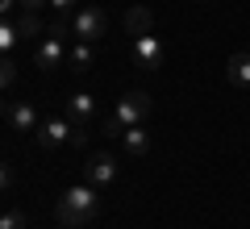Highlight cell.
I'll return each instance as SVG.
<instances>
[{
	"label": "cell",
	"instance_id": "15",
	"mask_svg": "<svg viewBox=\"0 0 250 229\" xmlns=\"http://www.w3.org/2000/svg\"><path fill=\"white\" fill-rule=\"evenodd\" d=\"M17 42H21V34L13 29V21L4 17V25H0V50H4V54H13V50H17Z\"/></svg>",
	"mask_w": 250,
	"mask_h": 229
},
{
	"label": "cell",
	"instance_id": "13",
	"mask_svg": "<svg viewBox=\"0 0 250 229\" xmlns=\"http://www.w3.org/2000/svg\"><path fill=\"white\" fill-rule=\"evenodd\" d=\"M9 21H13V29L21 34V42H25V38H34V34H42V17H38V13H29V9H17Z\"/></svg>",
	"mask_w": 250,
	"mask_h": 229
},
{
	"label": "cell",
	"instance_id": "8",
	"mask_svg": "<svg viewBox=\"0 0 250 229\" xmlns=\"http://www.w3.org/2000/svg\"><path fill=\"white\" fill-rule=\"evenodd\" d=\"M62 59H67V38L50 34V38H42V46H38V54H34V67H38V71H54Z\"/></svg>",
	"mask_w": 250,
	"mask_h": 229
},
{
	"label": "cell",
	"instance_id": "1",
	"mask_svg": "<svg viewBox=\"0 0 250 229\" xmlns=\"http://www.w3.org/2000/svg\"><path fill=\"white\" fill-rule=\"evenodd\" d=\"M100 212V196L92 184H71V187H62L59 192V204H54V217H59V225L67 229H83L92 225Z\"/></svg>",
	"mask_w": 250,
	"mask_h": 229
},
{
	"label": "cell",
	"instance_id": "9",
	"mask_svg": "<svg viewBox=\"0 0 250 229\" xmlns=\"http://www.w3.org/2000/svg\"><path fill=\"white\" fill-rule=\"evenodd\" d=\"M62 108H67V121H71V125H92V121H96V100H92L88 92H75Z\"/></svg>",
	"mask_w": 250,
	"mask_h": 229
},
{
	"label": "cell",
	"instance_id": "6",
	"mask_svg": "<svg viewBox=\"0 0 250 229\" xmlns=\"http://www.w3.org/2000/svg\"><path fill=\"white\" fill-rule=\"evenodd\" d=\"M117 179V159L108 154V150H96L88 159V167H83V184H92V187H108Z\"/></svg>",
	"mask_w": 250,
	"mask_h": 229
},
{
	"label": "cell",
	"instance_id": "12",
	"mask_svg": "<svg viewBox=\"0 0 250 229\" xmlns=\"http://www.w3.org/2000/svg\"><path fill=\"white\" fill-rule=\"evenodd\" d=\"M150 25H154V13L146 9V4H134V9H125V34L142 38V34H150Z\"/></svg>",
	"mask_w": 250,
	"mask_h": 229
},
{
	"label": "cell",
	"instance_id": "3",
	"mask_svg": "<svg viewBox=\"0 0 250 229\" xmlns=\"http://www.w3.org/2000/svg\"><path fill=\"white\" fill-rule=\"evenodd\" d=\"M150 113H154V100L146 96V92H125V96L117 100V108H113V117L125 125V129H129V125H146Z\"/></svg>",
	"mask_w": 250,
	"mask_h": 229
},
{
	"label": "cell",
	"instance_id": "14",
	"mask_svg": "<svg viewBox=\"0 0 250 229\" xmlns=\"http://www.w3.org/2000/svg\"><path fill=\"white\" fill-rule=\"evenodd\" d=\"M67 62H71V71H75V75L92 71V62H96V54H92V42H75L71 50H67Z\"/></svg>",
	"mask_w": 250,
	"mask_h": 229
},
{
	"label": "cell",
	"instance_id": "5",
	"mask_svg": "<svg viewBox=\"0 0 250 229\" xmlns=\"http://www.w3.org/2000/svg\"><path fill=\"white\" fill-rule=\"evenodd\" d=\"M4 125L13 133H38V108L29 100H4Z\"/></svg>",
	"mask_w": 250,
	"mask_h": 229
},
{
	"label": "cell",
	"instance_id": "11",
	"mask_svg": "<svg viewBox=\"0 0 250 229\" xmlns=\"http://www.w3.org/2000/svg\"><path fill=\"white\" fill-rule=\"evenodd\" d=\"M121 142H125V154H134V159H146L150 154V129L146 125H129L121 133Z\"/></svg>",
	"mask_w": 250,
	"mask_h": 229
},
{
	"label": "cell",
	"instance_id": "21",
	"mask_svg": "<svg viewBox=\"0 0 250 229\" xmlns=\"http://www.w3.org/2000/svg\"><path fill=\"white\" fill-rule=\"evenodd\" d=\"M42 4H50V0H21V9H29V13H38Z\"/></svg>",
	"mask_w": 250,
	"mask_h": 229
},
{
	"label": "cell",
	"instance_id": "18",
	"mask_svg": "<svg viewBox=\"0 0 250 229\" xmlns=\"http://www.w3.org/2000/svg\"><path fill=\"white\" fill-rule=\"evenodd\" d=\"M100 133H104V138H113V142H121V133H125V125L117 121V117H104V125H100Z\"/></svg>",
	"mask_w": 250,
	"mask_h": 229
},
{
	"label": "cell",
	"instance_id": "10",
	"mask_svg": "<svg viewBox=\"0 0 250 229\" xmlns=\"http://www.w3.org/2000/svg\"><path fill=\"white\" fill-rule=\"evenodd\" d=\"M225 80H229V88H238V92L250 88V50L225 59Z\"/></svg>",
	"mask_w": 250,
	"mask_h": 229
},
{
	"label": "cell",
	"instance_id": "16",
	"mask_svg": "<svg viewBox=\"0 0 250 229\" xmlns=\"http://www.w3.org/2000/svg\"><path fill=\"white\" fill-rule=\"evenodd\" d=\"M0 229H29V221H25V212H21V208H4Z\"/></svg>",
	"mask_w": 250,
	"mask_h": 229
},
{
	"label": "cell",
	"instance_id": "20",
	"mask_svg": "<svg viewBox=\"0 0 250 229\" xmlns=\"http://www.w3.org/2000/svg\"><path fill=\"white\" fill-rule=\"evenodd\" d=\"M50 9H54V13H71L75 0H50Z\"/></svg>",
	"mask_w": 250,
	"mask_h": 229
},
{
	"label": "cell",
	"instance_id": "7",
	"mask_svg": "<svg viewBox=\"0 0 250 229\" xmlns=\"http://www.w3.org/2000/svg\"><path fill=\"white\" fill-rule=\"evenodd\" d=\"M129 59H134V67H142V71H159V62H163V42H159L154 34L134 38V46H129Z\"/></svg>",
	"mask_w": 250,
	"mask_h": 229
},
{
	"label": "cell",
	"instance_id": "17",
	"mask_svg": "<svg viewBox=\"0 0 250 229\" xmlns=\"http://www.w3.org/2000/svg\"><path fill=\"white\" fill-rule=\"evenodd\" d=\"M0 83H4V88L17 83V59H13V54H4V62H0Z\"/></svg>",
	"mask_w": 250,
	"mask_h": 229
},
{
	"label": "cell",
	"instance_id": "19",
	"mask_svg": "<svg viewBox=\"0 0 250 229\" xmlns=\"http://www.w3.org/2000/svg\"><path fill=\"white\" fill-rule=\"evenodd\" d=\"M88 129H92V125H75V133H71V146H75V150L88 146Z\"/></svg>",
	"mask_w": 250,
	"mask_h": 229
},
{
	"label": "cell",
	"instance_id": "2",
	"mask_svg": "<svg viewBox=\"0 0 250 229\" xmlns=\"http://www.w3.org/2000/svg\"><path fill=\"white\" fill-rule=\"evenodd\" d=\"M104 34H108L104 9H75L71 13V38L75 42H100Z\"/></svg>",
	"mask_w": 250,
	"mask_h": 229
},
{
	"label": "cell",
	"instance_id": "4",
	"mask_svg": "<svg viewBox=\"0 0 250 229\" xmlns=\"http://www.w3.org/2000/svg\"><path fill=\"white\" fill-rule=\"evenodd\" d=\"M71 133H75V125L67 121V117H46L34 138H38L42 150H59V146H71Z\"/></svg>",
	"mask_w": 250,
	"mask_h": 229
}]
</instances>
